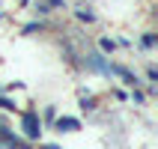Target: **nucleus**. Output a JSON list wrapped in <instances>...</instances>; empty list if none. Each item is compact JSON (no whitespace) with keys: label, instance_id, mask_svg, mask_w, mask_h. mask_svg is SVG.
Returning <instances> with one entry per match:
<instances>
[{"label":"nucleus","instance_id":"obj_1","mask_svg":"<svg viewBox=\"0 0 158 149\" xmlns=\"http://www.w3.org/2000/svg\"><path fill=\"white\" fill-rule=\"evenodd\" d=\"M21 128H24L27 140H39V134H42V119H39V114H36V110H27V114L21 116Z\"/></svg>","mask_w":158,"mask_h":149},{"label":"nucleus","instance_id":"obj_2","mask_svg":"<svg viewBox=\"0 0 158 149\" xmlns=\"http://www.w3.org/2000/svg\"><path fill=\"white\" fill-rule=\"evenodd\" d=\"M87 69H93V72H102V75H110V63L102 57V54H87Z\"/></svg>","mask_w":158,"mask_h":149},{"label":"nucleus","instance_id":"obj_3","mask_svg":"<svg viewBox=\"0 0 158 149\" xmlns=\"http://www.w3.org/2000/svg\"><path fill=\"white\" fill-rule=\"evenodd\" d=\"M54 128H57V131H78L81 122L75 116H57V119H54Z\"/></svg>","mask_w":158,"mask_h":149},{"label":"nucleus","instance_id":"obj_4","mask_svg":"<svg viewBox=\"0 0 158 149\" xmlns=\"http://www.w3.org/2000/svg\"><path fill=\"white\" fill-rule=\"evenodd\" d=\"M81 107H84V110H93V107H96V98H93V96H84V98H81Z\"/></svg>","mask_w":158,"mask_h":149},{"label":"nucleus","instance_id":"obj_5","mask_svg":"<svg viewBox=\"0 0 158 149\" xmlns=\"http://www.w3.org/2000/svg\"><path fill=\"white\" fill-rule=\"evenodd\" d=\"M75 15H78L81 21H87V24H89V21H93V18H96V15H93V12H89V9H78Z\"/></svg>","mask_w":158,"mask_h":149},{"label":"nucleus","instance_id":"obj_6","mask_svg":"<svg viewBox=\"0 0 158 149\" xmlns=\"http://www.w3.org/2000/svg\"><path fill=\"white\" fill-rule=\"evenodd\" d=\"M0 107H3V110H15V101L6 98V96H0Z\"/></svg>","mask_w":158,"mask_h":149},{"label":"nucleus","instance_id":"obj_7","mask_svg":"<svg viewBox=\"0 0 158 149\" xmlns=\"http://www.w3.org/2000/svg\"><path fill=\"white\" fill-rule=\"evenodd\" d=\"M152 45H155V36L146 33V36H143V48H152Z\"/></svg>","mask_w":158,"mask_h":149},{"label":"nucleus","instance_id":"obj_8","mask_svg":"<svg viewBox=\"0 0 158 149\" xmlns=\"http://www.w3.org/2000/svg\"><path fill=\"white\" fill-rule=\"evenodd\" d=\"M98 45H102V51H114V42H110V39H102Z\"/></svg>","mask_w":158,"mask_h":149},{"label":"nucleus","instance_id":"obj_9","mask_svg":"<svg viewBox=\"0 0 158 149\" xmlns=\"http://www.w3.org/2000/svg\"><path fill=\"white\" fill-rule=\"evenodd\" d=\"M0 149H15V146H9L6 140H0Z\"/></svg>","mask_w":158,"mask_h":149},{"label":"nucleus","instance_id":"obj_10","mask_svg":"<svg viewBox=\"0 0 158 149\" xmlns=\"http://www.w3.org/2000/svg\"><path fill=\"white\" fill-rule=\"evenodd\" d=\"M42 149H60V146H54V143H48V146H42Z\"/></svg>","mask_w":158,"mask_h":149}]
</instances>
